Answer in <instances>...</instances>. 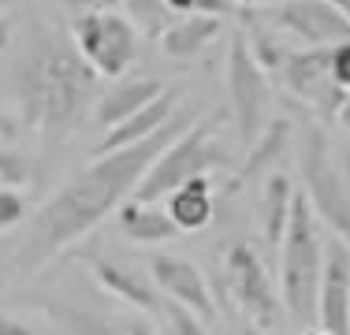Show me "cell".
<instances>
[{
	"label": "cell",
	"instance_id": "cell-10",
	"mask_svg": "<svg viewBox=\"0 0 350 335\" xmlns=\"http://www.w3.org/2000/svg\"><path fill=\"white\" fill-rule=\"evenodd\" d=\"M269 19L306 49H332L350 41V23L328 0H276L269 8Z\"/></svg>",
	"mask_w": 350,
	"mask_h": 335
},
{
	"label": "cell",
	"instance_id": "cell-26",
	"mask_svg": "<svg viewBox=\"0 0 350 335\" xmlns=\"http://www.w3.org/2000/svg\"><path fill=\"white\" fill-rule=\"evenodd\" d=\"M30 179V168L23 157L8 153V149H0V187H23V183Z\"/></svg>",
	"mask_w": 350,
	"mask_h": 335
},
{
	"label": "cell",
	"instance_id": "cell-12",
	"mask_svg": "<svg viewBox=\"0 0 350 335\" xmlns=\"http://www.w3.org/2000/svg\"><path fill=\"white\" fill-rule=\"evenodd\" d=\"M149 280L161 291V298L175 302V306L190 309L194 317H202L205 324L216 321V302L209 295V283H205L202 268L187 257H172V254H157L149 261Z\"/></svg>",
	"mask_w": 350,
	"mask_h": 335
},
{
	"label": "cell",
	"instance_id": "cell-29",
	"mask_svg": "<svg viewBox=\"0 0 350 335\" xmlns=\"http://www.w3.org/2000/svg\"><path fill=\"white\" fill-rule=\"evenodd\" d=\"M0 335H34V332H30L23 321H15V317L0 313Z\"/></svg>",
	"mask_w": 350,
	"mask_h": 335
},
{
	"label": "cell",
	"instance_id": "cell-13",
	"mask_svg": "<svg viewBox=\"0 0 350 335\" xmlns=\"http://www.w3.org/2000/svg\"><path fill=\"white\" fill-rule=\"evenodd\" d=\"M317 328L324 335H350V246L339 239H332L324 246Z\"/></svg>",
	"mask_w": 350,
	"mask_h": 335
},
{
	"label": "cell",
	"instance_id": "cell-32",
	"mask_svg": "<svg viewBox=\"0 0 350 335\" xmlns=\"http://www.w3.org/2000/svg\"><path fill=\"white\" fill-rule=\"evenodd\" d=\"M328 4L336 8V12H339V15H343V19L350 23V0H328Z\"/></svg>",
	"mask_w": 350,
	"mask_h": 335
},
{
	"label": "cell",
	"instance_id": "cell-34",
	"mask_svg": "<svg viewBox=\"0 0 350 335\" xmlns=\"http://www.w3.org/2000/svg\"><path fill=\"white\" fill-rule=\"evenodd\" d=\"M15 4V0H0V12H8V8H12Z\"/></svg>",
	"mask_w": 350,
	"mask_h": 335
},
{
	"label": "cell",
	"instance_id": "cell-23",
	"mask_svg": "<svg viewBox=\"0 0 350 335\" xmlns=\"http://www.w3.org/2000/svg\"><path fill=\"white\" fill-rule=\"evenodd\" d=\"M161 321H164V328H168V335H213L202 317H194L190 309L175 306V302H168V298H164Z\"/></svg>",
	"mask_w": 350,
	"mask_h": 335
},
{
	"label": "cell",
	"instance_id": "cell-30",
	"mask_svg": "<svg viewBox=\"0 0 350 335\" xmlns=\"http://www.w3.org/2000/svg\"><path fill=\"white\" fill-rule=\"evenodd\" d=\"M12 30H15V23L8 19V15H0V56L8 53V45H12Z\"/></svg>",
	"mask_w": 350,
	"mask_h": 335
},
{
	"label": "cell",
	"instance_id": "cell-11",
	"mask_svg": "<svg viewBox=\"0 0 350 335\" xmlns=\"http://www.w3.org/2000/svg\"><path fill=\"white\" fill-rule=\"evenodd\" d=\"M45 317L64 335H157L146 313L135 309H101V306H79L68 298H45Z\"/></svg>",
	"mask_w": 350,
	"mask_h": 335
},
{
	"label": "cell",
	"instance_id": "cell-6",
	"mask_svg": "<svg viewBox=\"0 0 350 335\" xmlns=\"http://www.w3.org/2000/svg\"><path fill=\"white\" fill-rule=\"evenodd\" d=\"M71 45L94 67L97 79L120 82L138 56V30L123 12L82 15V19H71Z\"/></svg>",
	"mask_w": 350,
	"mask_h": 335
},
{
	"label": "cell",
	"instance_id": "cell-28",
	"mask_svg": "<svg viewBox=\"0 0 350 335\" xmlns=\"http://www.w3.org/2000/svg\"><path fill=\"white\" fill-rule=\"evenodd\" d=\"M332 75H336V82L350 94V41L332 49Z\"/></svg>",
	"mask_w": 350,
	"mask_h": 335
},
{
	"label": "cell",
	"instance_id": "cell-16",
	"mask_svg": "<svg viewBox=\"0 0 350 335\" xmlns=\"http://www.w3.org/2000/svg\"><path fill=\"white\" fill-rule=\"evenodd\" d=\"M161 94H164L161 79H149V75L146 79H120L112 90H105L101 100H97V108H94L97 127H105V131L120 127L131 116H138L146 105H153Z\"/></svg>",
	"mask_w": 350,
	"mask_h": 335
},
{
	"label": "cell",
	"instance_id": "cell-3",
	"mask_svg": "<svg viewBox=\"0 0 350 335\" xmlns=\"http://www.w3.org/2000/svg\"><path fill=\"white\" fill-rule=\"evenodd\" d=\"M324 231L321 220L310 209L302 190H295L291 220L280 242V302L298 324H317V298H321V276H324Z\"/></svg>",
	"mask_w": 350,
	"mask_h": 335
},
{
	"label": "cell",
	"instance_id": "cell-1",
	"mask_svg": "<svg viewBox=\"0 0 350 335\" xmlns=\"http://www.w3.org/2000/svg\"><path fill=\"white\" fill-rule=\"evenodd\" d=\"M198 120H202V112L194 105H183L153 138L138 142L131 149H120V153H105L94 164H86L82 172H75L56 194H49L41 201V209L27 220V231H23L19 246H15L12 268L19 276L38 272L60 250H68L71 242H79L82 234L94 231L101 220L120 213L123 201L135 198L138 183L149 175L157 157L172 142H179Z\"/></svg>",
	"mask_w": 350,
	"mask_h": 335
},
{
	"label": "cell",
	"instance_id": "cell-31",
	"mask_svg": "<svg viewBox=\"0 0 350 335\" xmlns=\"http://www.w3.org/2000/svg\"><path fill=\"white\" fill-rule=\"evenodd\" d=\"M336 123H339V127H343V131H350V94H347V100H343V108H339Z\"/></svg>",
	"mask_w": 350,
	"mask_h": 335
},
{
	"label": "cell",
	"instance_id": "cell-17",
	"mask_svg": "<svg viewBox=\"0 0 350 335\" xmlns=\"http://www.w3.org/2000/svg\"><path fill=\"white\" fill-rule=\"evenodd\" d=\"M116 224L138 246H161V242H172L179 228L172 224V216L164 213L161 205H146V201H123L120 213H116Z\"/></svg>",
	"mask_w": 350,
	"mask_h": 335
},
{
	"label": "cell",
	"instance_id": "cell-27",
	"mask_svg": "<svg viewBox=\"0 0 350 335\" xmlns=\"http://www.w3.org/2000/svg\"><path fill=\"white\" fill-rule=\"evenodd\" d=\"M60 4L71 19H82V15H101V12H120L123 0H53Z\"/></svg>",
	"mask_w": 350,
	"mask_h": 335
},
{
	"label": "cell",
	"instance_id": "cell-4",
	"mask_svg": "<svg viewBox=\"0 0 350 335\" xmlns=\"http://www.w3.org/2000/svg\"><path fill=\"white\" fill-rule=\"evenodd\" d=\"M216 131H220V116H209V120H198L179 142H172V146L157 157V164L149 168V175L138 183L135 201L157 205L161 198L175 194V190L187 187V183L209 179V172L228 168L231 157H228V149L216 142Z\"/></svg>",
	"mask_w": 350,
	"mask_h": 335
},
{
	"label": "cell",
	"instance_id": "cell-22",
	"mask_svg": "<svg viewBox=\"0 0 350 335\" xmlns=\"http://www.w3.org/2000/svg\"><path fill=\"white\" fill-rule=\"evenodd\" d=\"M123 4H127V12H131L127 19L135 23V30L146 34V38H153V41H161L164 30L179 19L175 12H168L164 0H123Z\"/></svg>",
	"mask_w": 350,
	"mask_h": 335
},
{
	"label": "cell",
	"instance_id": "cell-33",
	"mask_svg": "<svg viewBox=\"0 0 350 335\" xmlns=\"http://www.w3.org/2000/svg\"><path fill=\"white\" fill-rule=\"evenodd\" d=\"M239 335H265V332H257V328H250V324H246V328L239 332Z\"/></svg>",
	"mask_w": 350,
	"mask_h": 335
},
{
	"label": "cell",
	"instance_id": "cell-7",
	"mask_svg": "<svg viewBox=\"0 0 350 335\" xmlns=\"http://www.w3.org/2000/svg\"><path fill=\"white\" fill-rule=\"evenodd\" d=\"M224 272H228V287L235 302L243 306V313L250 317V328L269 332L280 321V283H272L269 265L261 261L250 242H235L224 257Z\"/></svg>",
	"mask_w": 350,
	"mask_h": 335
},
{
	"label": "cell",
	"instance_id": "cell-24",
	"mask_svg": "<svg viewBox=\"0 0 350 335\" xmlns=\"http://www.w3.org/2000/svg\"><path fill=\"white\" fill-rule=\"evenodd\" d=\"M27 220V198L19 187H0V231H15Z\"/></svg>",
	"mask_w": 350,
	"mask_h": 335
},
{
	"label": "cell",
	"instance_id": "cell-2",
	"mask_svg": "<svg viewBox=\"0 0 350 335\" xmlns=\"http://www.w3.org/2000/svg\"><path fill=\"white\" fill-rule=\"evenodd\" d=\"M101 100V79L53 27H30L4 86V116L38 146L56 149Z\"/></svg>",
	"mask_w": 350,
	"mask_h": 335
},
{
	"label": "cell",
	"instance_id": "cell-9",
	"mask_svg": "<svg viewBox=\"0 0 350 335\" xmlns=\"http://www.w3.org/2000/svg\"><path fill=\"white\" fill-rule=\"evenodd\" d=\"M332 49H298V53H287V60L280 67L283 86L324 123L336 120L347 100V90L332 75Z\"/></svg>",
	"mask_w": 350,
	"mask_h": 335
},
{
	"label": "cell",
	"instance_id": "cell-14",
	"mask_svg": "<svg viewBox=\"0 0 350 335\" xmlns=\"http://www.w3.org/2000/svg\"><path fill=\"white\" fill-rule=\"evenodd\" d=\"M90 268H94L97 287H105L116 302H123V306L135 309V313L161 317L164 298H161V291L153 287V280H146L142 272H135V268L112 261V257H101V254H90Z\"/></svg>",
	"mask_w": 350,
	"mask_h": 335
},
{
	"label": "cell",
	"instance_id": "cell-18",
	"mask_svg": "<svg viewBox=\"0 0 350 335\" xmlns=\"http://www.w3.org/2000/svg\"><path fill=\"white\" fill-rule=\"evenodd\" d=\"M220 30H224V19H213V15H179L164 30L161 53L172 56V60H194Z\"/></svg>",
	"mask_w": 350,
	"mask_h": 335
},
{
	"label": "cell",
	"instance_id": "cell-15",
	"mask_svg": "<svg viewBox=\"0 0 350 335\" xmlns=\"http://www.w3.org/2000/svg\"><path fill=\"white\" fill-rule=\"evenodd\" d=\"M175 112H179V90L164 86V94L157 97L153 105H146L138 116H131L127 123H120V127H112V131H105V134H101L97 157H105V153H120V149H131V146H138V142L153 138V134L161 131Z\"/></svg>",
	"mask_w": 350,
	"mask_h": 335
},
{
	"label": "cell",
	"instance_id": "cell-21",
	"mask_svg": "<svg viewBox=\"0 0 350 335\" xmlns=\"http://www.w3.org/2000/svg\"><path fill=\"white\" fill-rule=\"evenodd\" d=\"M291 146V120H272L265 123V131L257 134L254 146H246V161H243V172H239V179H261L265 168H272L280 161L283 153H287Z\"/></svg>",
	"mask_w": 350,
	"mask_h": 335
},
{
	"label": "cell",
	"instance_id": "cell-19",
	"mask_svg": "<svg viewBox=\"0 0 350 335\" xmlns=\"http://www.w3.org/2000/svg\"><path fill=\"white\" fill-rule=\"evenodd\" d=\"M164 213L172 216V224L183 231H202L213 224V179H194L187 187H179L168 194Z\"/></svg>",
	"mask_w": 350,
	"mask_h": 335
},
{
	"label": "cell",
	"instance_id": "cell-25",
	"mask_svg": "<svg viewBox=\"0 0 350 335\" xmlns=\"http://www.w3.org/2000/svg\"><path fill=\"white\" fill-rule=\"evenodd\" d=\"M164 4L175 15H213V19L235 12V0H164Z\"/></svg>",
	"mask_w": 350,
	"mask_h": 335
},
{
	"label": "cell",
	"instance_id": "cell-35",
	"mask_svg": "<svg viewBox=\"0 0 350 335\" xmlns=\"http://www.w3.org/2000/svg\"><path fill=\"white\" fill-rule=\"evenodd\" d=\"M302 335H324V332H321V328H306Z\"/></svg>",
	"mask_w": 350,
	"mask_h": 335
},
{
	"label": "cell",
	"instance_id": "cell-20",
	"mask_svg": "<svg viewBox=\"0 0 350 335\" xmlns=\"http://www.w3.org/2000/svg\"><path fill=\"white\" fill-rule=\"evenodd\" d=\"M291 205H295V183L291 175H269L261 187V231H265V242L269 246H280L283 242V231H287V220H291Z\"/></svg>",
	"mask_w": 350,
	"mask_h": 335
},
{
	"label": "cell",
	"instance_id": "cell-5",
	"mask_svg": "<svg viewBox=\"0 0 350 335\" xmlns=\"http://www.w3.org/2000/svg\"><path fill=\"white\" fill-rule=\"evenodd\" d=\"M298 175H302V194L317 213V220L328 224L339 242L350 246V183L339 172L332 146L324 138L321 123H306L302 146H298Z\"/></svg>",
	"mask_w": 350,
	"mask_h": 335
},
{
	"label": "cell",
	"instance_id": "cell-8",
	"mask_svg": "<svg viewBox=\"0 0 350 335\" xmlns=\"http://www.w3.org/2000/svg\"><path fill=\"white\" fill-rule=\"evenodd\" d=\"M228 100L239 142L254 146L257 134L265 131V116H269V71L250 56L243 38H235L228 49Z\"/></svg>",
	"mask_w": 350,
	"mask_h": 335
}]
</instances>
